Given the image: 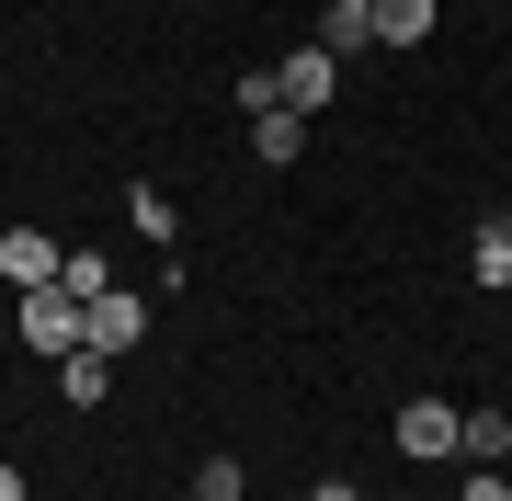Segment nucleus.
<instances>
[{
  "mask_svg": "<svg viewBox=\"0 0 512 501\" xmlns=\"http://www.w3.org/2000/svg\"><path fill=\"white\" fill-rule=\"evenodd\" d=\"M274 80H285V114H330L342 57H330V46H296V57H274Z\"/></svg>",
  "mask_w": 512,
  "mask_h": 501,
  "instance_id": "obj_2",
  "label": "nucleus"
},
{
  "mask_svg": "<svg viewBox=\"0 0 512 501\" xmlns=\"http://www.w3.org/2000/svg\"><path fill=\"white\" fill-rule=\"evenodd\" d=\"M57 285L92 308V297H114V262H103V251H69V262H57Z\"/></svg>",
  "mask_w": 512,
  "mask_h": 501,
  "instance_id": "obj_12",
  "label": "nucleus"
},
{
  "mask_svg": "<svg viewBox=\"0 0 512 501\" xmlns=\"http://www.w3.org/2000/svg\"><path fill=\"white\" fill-rule=\"evenodd\" d=\"M57 388H69V410H103V388H114V353H57Z\"/></svg>",
  "mask_w": 512,
  "mask_h": 501,
  "instance_id": "obj_8",
  "label": "nucleus"
},
{
  "mask_svg": "<svg viewBox=\"0 0 512 501\" xmlns=\"http://www.w3.org/2000/svg\"><path fill=\"white\" fill-rule=\"evenodd\" d=\"M308 501H365V490H353V479H319V490H308Z\"/></svg>",
  "mask_w": 512,
  "mask_h": 501,
  "instance_id": "obj_16",
  "label": "nucleus"
},
{
  "mask_svg": "<svg viewBox=\"0 0 512 501\" xmlns=\"http://www.w3.org/2000/svg\"><path fill=\"white\" fill-rule=\"evenodd\" d=\"M467 274H478V285H512V217H490V228L467 240Z\"/></svg>",
  "mask_w": 512,
  "mask_h": 501,
  "instance_id": "obj_11",
  "label": "nucleus"
},
{
  "mask_svg": "<svg viewBox=\"0 0 512 501\" xmlns=\"http://www.w3.org/2000/svg\"><path fill=\"white\" fill-rule=\"evenodd\" d=\"M239 490H251V467H239V456H205V467H194V501H239Z\"/></svg>",
  "mask_w": 512,
  "mask_h": 501,
  "instance_id": "obj_14",
  "label": "nucleus"
},
{
  "mask_svg": "<svg viewBox=\"0 0 512 501\" xmlns=\"http://www.w3.org/2000/svg\"><path fill=\"white\" fill-rule=\"evenodd\" d=\"M456 433H467V410H444V399H410V410H399V433H387V445L433 467V456H456Z\"/></svg>",
  "mask_w": 512,
  "mask_h": 501,
  "instance_id": "obj_3",
  "label": "nucleus"
},
{
  "mask_svg": "<svg viewBox=\"0 0 512 501\" xmlns=\"http://www.w3.org/2000/svg\"><path fill=\"white\" fill-rule=\"evenodd\" d=\"M296 149H308V114H251V160H296Z\"/></svg>",
  "mask_w": 512,
  "mask_h": 501,
  "instance_id": "obj_9",
  "label": "nucleus"
},
{
  "mask_svg": "<svg viewBox=\"0 0 512 501\" xmlns=\"http://www.w3.org/2000/svg\"><path fill=\"white\" fill-rule=\"evenodd\" d=\"M456 501H512V479H501V467H467V490Z\"/></svg>",
  "mask_w": 512,
  "mask_h": 501,
  "instance_id": "obj_15",
  "label": "nucleus"
},
{
  "mask_svg": "<svg viewBox=\"0 0 512 501\" xmlns=\"http://www.w3.org/2000/svg\"><path fill=\"white\" fill-rule=\"evenodd\" d=\"M319 46L330 57H365L376 46V0H319Z\"/></svg>",
  "mask_w": 512,
  "mask_h": 501,
  "instance_id": "obj_5",
  "label": "nucleus"
},
{
  "mask_svg": "<svg viewBox=\"0 0 512 501\" xmlns=\"http://www.w3.org/2000/svg\"><path fill=\"white\" fill-rule=\"evenodd\" d=\"M57 262H69V251H57L46 228H0V274H12V285H57Z\"/></svg>",
  "mask_w": 512,
  "mask_h": 501,
  "instance_id": "obj_4",
  "label": "nucleus"
},
{
  "mask_svg": "<svg viewBox=\"0 0 512 501\" xmlns=\"http://www.w3.org/2000/svg\"><path fill=\"white\" fill-rule=\"evenodd\" d=\"M433 0H376V46H421V35H433Z\"/></svg>",
  "mask_w": 512,
  "mask_h": 501,
  "instance_id": "obj_10",
  "label": "nucleus"
},
{
  "mask_svg": "<svg viewBox=\"0 0 512 501\" xmlns=\"http://www.w3.org/2000/svg\"><path fill=\"white\" fill-rule=\"evenodd\" d=\"M0 501H23V467H12V456H0Z\"/></svg>",
  "mask_w": 512,
  "mask_h": 501,
  "instance_id": "obj_17",
  "label": "nucleus"
},
{
  "mask_svg": "<svg viewBox=\"0 0 512 501\" xmlns=\"http://www.w3.org/2000/svg\"><path fill=\"white\" fill-rule=\"evenodd\" d=\"M456 456H467V467H512V410H467Z\"/></svg>",
  "mask_w": 512,
  "mask_h": 501,
  "instance_id": "obj_6",
  "label": "nucleus"
},
{
  "mask_svg": "<svg viewBox=\"0 0 512 501\" xmlns=\"http://www.w3.org/2000/svg\"><path fill=\"white\" fill-rule=\"evenodd\" d=\"M126 217H137V240H171V228H183V217H171V194H160V183H137V194H126Z\"/></svg>",
  "mask_w": 512,
  "mask_h": 501,
  "instance_id": "obj_13",
  "label": "nucleus"
},
{
  "mask_svg": "<svg viewBox=\"0 0 512 501\" xmlns=\"http://www.w3.org/2000/svg\"><path fill=\"white\" fill-rule=\"evenodd\" d=\"M137 331H148V308L126 297V285H114V297H92V353H126Z\"/></svg>",
  "mask_w": 512,
  "mask_h": 501,
  "instance_id": "obj_7",
  "label": "nucleus"
},
{
  "mask_svg": "<svg viewBox=\"0 0 512 501\" xmlns=\"http://www.w3.org/2000/svg\"><path fill=\"white\" fill-rule=\"evenodd\" d=\"M23 342L35 353H92V308L69 285H23Z\"/></svg>",
  "mask_w": 512,
  "mask_h": 501,
  "instance_id": "obj_1",
  "label": "nucleus"
}]
</instances>
